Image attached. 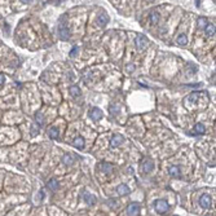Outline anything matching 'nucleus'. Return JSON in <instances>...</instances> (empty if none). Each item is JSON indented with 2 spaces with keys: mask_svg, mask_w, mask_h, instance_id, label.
Listing matches in <instances>:
<instances>
[{
  "mask_svg": "<svg viewBox=\"0 0 216 216\" xmlns=\"http://www.w3.org/2000/svg\"><path fill=\"white\" fill-rule=\"evenodd\" d=\"M194 133H197V135H202V133H205V126L203 124H201V123H198V124L194 127Z\"/></svg>",
  "mask_w": 216,
  "mask_h": 216,
  "instance_id": "17",
  "label": "nucleus"
},
{
  "mask_svg": "<svg viewBox=\"0 0 216 216\" xmlns=\"http://www.w3.org/2000/svg\"><path fill=\"white\" fill-rule=\"evenodd\" d=\"M116 191H118L119 196H127V194L130 193V188H128L126 184H122L116 188Z\"/></svg>",
  "mask_w": 216,
  "mask_h": 216,
  "instance_id": "10",
  "label": "nucleus"
},
{
  "mask_svg": "<svg viewBox=\"0 0 216 216\" xmlns=\"http://www.w3.org/2000/svg\"><path fill=\"white\" fill-rule=\"evenodd\" d=\"M149 21H150L151 25H157L158 21H159V13L158 12H151L150 13V17H149Z\"/></svg>",
  "mask_w": 216,
  "mask_h": 216,
  "instance_id": "12",
  "label": "nucleus"
},
{
  "mask_svg": "<svg viewBox=\"0 0 216 216\" xmlns=\"http://www.w3.org/2000/svg\"><path fill=\"white\" fill-rule=\"evenodd\" d=\"M101 116H102V113H101V110L97 109V107H95V109L89 113V118L93 119V121H98Z\"/></svg>",
  "mask_w": 216,
  "mask_h": 216,
  "instance_id": "9",
  "label": "nucleus"
},
{
  "mask_svg": "<svg viewBox=\"0 0 216 216\" xmlns=\"http://www.w3.org/2000/svg\"><path fill=\"white\" fill-rule=\"evenodd\" d=\"M83 198H84V201L88 205H95L96 203V197L93 196V194H91V193H84V196H83Z\"/></svg>",
  "mask_w": 216,
  "mask_h": 216,
  "instance_id": "11",
  "label": "nucleus"
},
{
  "mask_svg": "<svg viewBox=\"0 0 216 216\" xmlns=\"http://www.w3.org/2000/svg\"><path fill=\"white\" fill-rule=\"evenodd\" d=\"M4 75H1V74H0V87H1L3 84H4Z\"/></svg>",
  "mask_w": 216,
  "mask_h": 216,
  "instance_id": "26",
  "label": "nucleus"
},
{
  "mask_svg": "<svg viewBox=\"0 0 216 216\" xmlns=\"http://www.w3.org/2000/svg\"><path fill=\"white\" fill-rule=\"evenodd\" d=\"M153 167H154V164H153V162L150 159H145V162L142 163V172L144 173H149L150 171L153 170Z\"/></svg>",
  "mask_w": 216,
  "mask_h": 216,
  "instance_id": "7",
  "label": "nucleus"
},
{
  "mask_svg": "<svg viewBox=\"0 0 216 216\" xmlns=\"http://www.w3.org/2000/svg\"><path fill=\"white\" fill-rule=\"evenodd\" d=\"M188 43V39L187 36H185L184 34H181V35H179V38H177V44H180V46H185V44Z\"/></svg>",
  "mask_w": 216,
  "mask_h": 216,
  "instance_id": "20",
  "label": "nucleus"
},
{
  "mask_svg": "<svg viewBox=\"0 0 216 216\" xmlns=\"http://www.w3.org/2000/svg\"><path fill=\"white\" fill-rule=\"evenodd\" d=\"M98 170L102 171L105 173H107V172H110V171H113V166L109 163H101V164H98Z\"/></svg>",
  "mask_w": 216,
  "mask_h": 216,
  "instance_id": "13",
  "label": "nucleus"
},
{
  "mask_svg": "<svg viewBox=\"0 0 216 216\" xmlns=\"http://www.w3.org/2000/svg\"><path fill=\"white\" fill-rule=\"evenodd\" d=\"M62 161H64V163H65V164H71V162H73V158H71V155L66 154Z\"/></svg>",
  "mask_w": 216,
  "mask_h": 216,
  "instance_id": "23",
  "label": "nucleus"
},
{
  "mask_svg": "<svg viewBox=\"0 0 216 216\" xmlns=\"http://www.w3.org/2000/svg\"><path fill=\"white\" fill-rule=\"evenodd\" d=\"M107 21H109V18H107V16L104 13V14H101V16L98 17V21H97V22H98V25H100V26H105V25L107 23Z\"/></svg>",
  "mask_w": 216,
  "mask_h": 216,
  "instance_id": "19",
  "label": "nucleus"
},
{
  "mask_svg": "<svg viewBox=\"0 0 216 216\" xmlns=\"http://www.w3.org/2000/svg\"><path fill=\"white\" fill-rule=\"evenodd\" d=\"M123 141H124L123 136H121V135H114L112 141H110V146H112V148H116V146L121 145Z\"/></svg>",
  "mask_w": 216,
  "mask_h": 216,
  "instance_id": "5",
  "label": "nucleus"
},
{
  "mask_svg": "<svg viewBox=\"0 0 216 216\" xmlns=\"http://www.w3.org/2000/svg\"><path fill=\"white\" fill-rule=\"evenodd\" d=\"M70 93L73 97H78V96H80V93H82V91H80V88L79 87H76V86H73L70 88Z\"/></svg>",
  "mask_w": 216,
  "mask_h": 216,
  "instance_id": "16",
  "label": "nucleus"
},
{
  "mask_svg": "<svg viewBox=\"0 0 216 216\" xmlns=\"http://www.w3.org/2000/svg\"><path fill=\"white\" fill-rule=\"evenodd\" d=\"M73 145L78 149H83L84 148V140H83V137H76V139L73 141Z\"/></svg>",
  "mask_w": 216,
  "mask_h": 216,
  "instance_id": "14",
  "label": "nucleus"
},
{
  "mask_svg": "<svg viewBox=\"0 0 216 216\" xmlns=\"http://www.w3.org/2000/svg\"><path fill=\"white\" fill-rule=\"evenodd\" d=\"M48 133H49L50 139H58V131H57L56 128H50V130L48 131Z\"/></svg>",
  "mask_w": 216,
  "mask_h": 216,
  "instance_id": "21",
  "label": "nucleus"
},
{
  "mask_svg": "<svg viewBox=\"0 0 216 216\" xmlns=\"http://www.w3.org/2000/svg\"><path fill=\"white\" fill-rule=\"evenodd\" d=\"M58 35H60V38L64 39V40H67L69 39V27L65 23L64 18L61 20V25H60V27H58Z\"/></svg>",
  "mask_w": 216,
  "mask_h": 216,
  "instance_id": "2",
  "label": "nucleus"
},
{
  "mask_svg": "<svg viewBox=\"0 0 216 216\" xmlns=\"http://www.w3.org/2000/svg\"><path fill=\"white\" fill-rule=\"evenodd\" d=\"M135 43H136V47L139 48V49H144V48L149 44V41L146 38L140 36V38H136V41H135Z\"/></svg>",
  "mask_w": 216,
  "mask_h": 216,
  "instance_id": "6",
  "label": "nucleus"
},
{
  "mask_svg": "<svg viewBox=\"0 0 216 216\" xmlns=\"http://www.w3.org/2000/svg\"><path fill=\"white\" fill-rule=\"evenodd\" d=\"M154 208L158 214H166L170 208V205L164 199H158V201H155V203H154Z\"/></svg>",
  "mask_w": 216,
  "mask_h": 216,
  "instance_id": "1",
  "label": "nucleus"
},
{
  "mask_svg": "<svg viewBox=\"0 0 216 216\" xmlns=\"http://www.w3.org/2000/svg\"><path fill=\"white\" fill-rule=\"evenodd\" d=\"M21 1H22V3H25V4H27V3H30V1H31V0H21Z\"/></svg>",
  "mask_w": 216,
  "mask_h": 216,
  "instance_id": "27",
  "label": "nucleus"
},
{
  "mask_svg": "<svg viewBox=\"0 0 216 216\" xmlns=\"http://www.w3.org/2000/svg\"><path fill=\"white\" fill-rule=\"evenodd\" d=\"M140 214V206L137 203H131L127 207V215H139Z\"/></svg>",
  "mask_w": 216,
  "mask_h": 216,
  "instance_id": "4",
  "label": "nucleus"
},
{
  "mask_svg": "<svg viewBox=\"0 0 216 216\" xmlns=\"http://www.w3.org/2000/svg\"><path fill=\"white\" fill-rule=\"evenodd\" d=\"M206 25H207L206 18H202V17H201V18L198 20V26H199V27H205Z\"/></svg>",
  "mask_w": 216,
  "mask_h": 216,
  "instance_id": "24",
  "label": "nucleus"
},
{
  "mask_svg": "<svg viewBox=\"0 0 216 216\" xmlns=\"http://www.w3.org/2000/svg\"><path fill=\"white\" fill-rule=\"evenodd\" d=\"M205 29H206V34L208 36H214L215 35V25H207Z\"/></svg>",
  "mask_w": 216,
  "mask_h": 216,
  "instance_id": "18",
  "label": "nucleus"
},
{
  "mask_svg": "<svg viewBox=\"0 0 216 216\" xmlns=\"http://www.w3.org/2000/svg\"><path fill=\"white\" fill-rule=\"evenodd\" d=\"M149 1H154V0H149Z\"/></svg>",
  "mask_w": 216,
  "mask_h": 216,
  "instance_id": "28",
  "label": "nucleus"
},
{
  "mask_svg": "<svg viewBox=\"0 0 216 216\" xmlns=\"http://www.w3.org/2000/svg\"><path fill=\"white\" fill-rule=\"evenodd\" d=\"M168 173H170V176H172V177H180V176H181V171H180V167H177V166L170 167Z\"/></svg>",
  "mask_w": 216,
  "mask_h": 216,
  "instance_id": "8",
  "label": "nucleus"
},
{
  "mask_svg": "<svg viewBox=\"0 0 216 216\" xmlns=\"http://www.w3.org/2000/svg\"><path fill=\"white\" fill-rule=\"evenodd\" d=\"M211 197L207 196V194H205V196H202L199 198V205L201 207H203V208H208V207H211Z\"/></svg>",
  "mask_w": 216,
  "mask_h": 216,
  "instance_id": "3",
  "label": "nucleus"
},
{
  "mask_svg": "<svg viewBox=\"0 0 216 216\" xmlns=\"http://www.w3.org/2000/svg\"><path fill=\"white\" fill-rule=\"evenodd\" d=\"M35 118H36V123H39V124H43V116H41L40 113H38Z\"/></svg>",
  "mask_w": 216,
  "mask_h": 216,
  "instance_id": "25",
  "label": "nucleus"
},
{
  "mask_svg": "<svg viewBox=\"0 0 216 216\" xmlns=\"http://www.w3.org/2000/svg\"><path fill=\"white\" fill-rule=\"evenodd\" d=\"M47 187H48V189H50V190H56V189L58 188V181H57L56 179H50L49 181H48Z\"/></svg>",
  "mask_w": 216,
  "mask_h": 216,
  "instance_id": "15",
  "label": "nucleus"
},
{
  "mask_svg": "<svg viewBox=\"0 0 216 216\" xmlns=\"http://www.w3.org/2000/svg\"><path fill=\"white\" fill-rule=\"evenodd\" d=\"M109 113L112 114V115H116V114L119 113V106H118V105H112V106H110Z\"/></svg>",
  "mask_w": 216,
  "mask_h": 216,
  "instance_id": "22",
  "label": "nucleus"
}]
</instances>
